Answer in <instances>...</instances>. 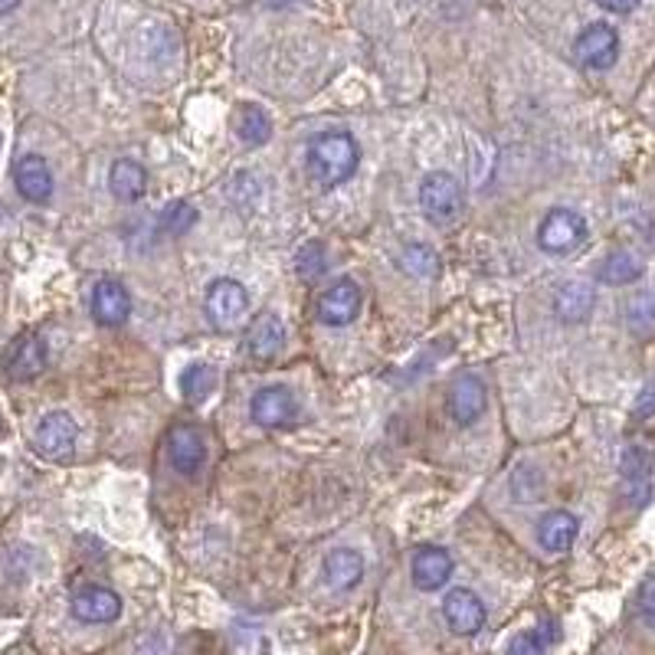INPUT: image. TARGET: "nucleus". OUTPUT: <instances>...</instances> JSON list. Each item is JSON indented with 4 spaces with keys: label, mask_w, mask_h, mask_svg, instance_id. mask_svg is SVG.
Masks as SVG:
<instances>
[{
    "label": "nucleus",
    "mask_w": 655,
    "mask_h": 655,
    "mask_svg": "<svg viewBox=\"0 0 655 655\" xmlns=\"http://www.w3.org/2000/svg\"><path fill=\"white\" fill-rule=\"evenodd\" d=\"M358 164H361V147L348 131H324L308 141L305 168L321 191H335L348 184L358 175Z\"/></svg>",
    "instance_id": "1"
},
{
    "label": "nucleus",
    "mask_w": 655,
    "mask_h": 655,
    "mask_svg": "<svg viewBox=\"0 0 655 655\" xmlns=\"http://www.w3.org/2000/svg\"><path fill=\"white\" fill-rule=\"evenodd\" d=\"M465 207L462 184L449 171H433L420 184V210L433 227H452Z\"/></svg>",
    "instance_id": "2"
},
{
    "label": "nucleus",
    "mask_w": 655,
    "mask_h": 655,
    "mask_svg": "<svg viewBox=\"0 0 655 655\" xmlns=\"http://www.w3.org/2000/svg\"><path fill=\"white\" fill-rule=\"evenodd\" d=\"M583 240H587V220L567 207L548 210L538 227V246L551 256H567V253L580 249Z\"/></svg>",
    "instance_id": "3"
},
{
    "label": "nucleus",
    "mask_w": 655,
    "mask_h": 655,
    "mask_svg": "<svg viewBox=\"0 0 655 655\" xmlns=\"http://www.w3.org/2000/svg\"><path fill=\"white\" fill-rule=\"evenodd\" d=\"M361 301H364L361 285L351 282V279H338L318 295L314 311H318V321L332 324V328H345L361 314Z\"/></svg>",
    "instance_id": "4"
},
{
    "label": "nucleus",
    "mask_w": 655,
    "mask_h": 655,
    "mask_svg": "<svg viewBox=\"0 0 655 655\" xmlns=\"http://www.w3.org/2000/svg\"><path fill=\"white\" fill-rule=\"evenodd\" d=\"M204 305H207V318L217 328H236L249 311V292L236 279H217L210 282Z\"/></svg>",
    "instance_id": "5"
},
{
    "label": "nucleus",
    "mask_w": 655,
    "mask_h": 655,
    "mask_svg": "<svg viewBox=\"0 0 655 655\" xmlns=\"http://www.w3.org/2000/svg\"><path fill=\"white\" fill-rule=\"evenodd\" d=\"M574 56L587 69H609L619 56V37L609 24H590L574 40Z\"/></svg>",
    "instance_id": "6"
},
{
    "label": "nucleus",
    "mask_w": 655,
    "mask_h": 655,
    "mask_svg": "<svg viewBox=\"0 0 655 655\" xmlns=\"http://www.w3.org/2000/svg\"><path fill=\"white\" fill-rule=\"evenodd\" d=\"M619 475H622V496H626V502L635 505V509H642L652 499V478H655L652 455L645 449H639V446H629L622 452Z\"/></svg>",
    "instance_id": "7"
},
{
    "label": "nucleus",
    "mask_w": 655,
    "mask_h": 655,
    "mask_svg": "<svg viewBox=\"0 0 655 655\" xmlns=\"http://www.w3.org/2000/svg\"><path fill=\"white\" fill-rule=\"evenodd\" d=\"M76 439H79V426L63 410L47 413L37 426V449L47 459H69L76 452Z\"/></svg>",
    "instance_id": "8"
},
{
    "label": "nucleus",
    "mask_w": 655,
    "mask_h": 655,
    "mask_svg": "<svg viewBox=\"0 0 655 655\" xmlns=\"http://www.w3.org/2000/svg\"><path fill=\"white\" fill-rule=\"evenodd\" d=\"M69 609L79 622L102 626V622H115L121 616V596L108 587H82L73 593Z\"/></svg>",
    "instance_id": "9"
},
{
    "label": "nucleus",
    "mask_w": 655,
    "mask_h": 655,
    "mask_svg": "<svg viewBox=\"0 0 655 655\" xmlns=\"http://www.w3.org/2000/svg\"><path fill=\"white\" fill-rule=\"evenodd\" d=\"M442 619L455 635H475L485 626V603L472 590L455 587L442 600Z\"/></svg>",
    "instance_id": "10"
},
{
    "label": "nucleus",
    "mask_w": 655,
    "mask_h": 655,
    "mask_svg": "<svg viewBox=\"0 0 655 655\" xmlns=\"http://www.w3.org/2000/svg\"><path fill=\"white\" fill-rule=\"evenodd\" d=\"M50 355H47V342L34 332L21 335L11 348H8V358H4V371L14 377V381H34L43 374Z\"/></svg>",
    "instance_id": "11"
},
{
    "label": "nucleus",
    "mask_w": 655,
    "mask_h": 655,
    "mask_svg": "<svg viewBox=\"0 0 655 655\" xmlns=\"http://www.w3.org/2000/svg\"><path fill=\"white\" fill-rule=\"evenodd\" d=\"M249 413H253V420H256L262 429H282V426H288V423L295 420L298 407H295L292 390H285V387L275 384V387L256 390V397H253V403H249Z\"/></svg>",
    "instance_id": "12"
},
{
    "label": "nucleus",
    "mask_w": 655,
    "mask_h": 655,
    "mask_svg": "<svg viewBox=\"0 0 655 655\" xmlns=\"http://www.w3.org/2000/svg\"><path fill=\"white\" fill-rule=\"evenodd\" d=\"M131 314V295L118 279H99L92 288V318L102 328H118Z\"/></svg>",
    "instance_id": "13"
},
{
    "label": "nucleus",
    "mask_w": 655,
    "mask_h": 655,
    "mask_svg": "<svg viewBox=\"0 0 655 655\" xmlns=\"http://www.w3.org/2000/svg\"><path fill=\"white\" fill-rule=\"evenodd\" d=\"M446 403H449V416L459 426H472L485 413V403H488L485 384L478 377H472V374H462L459 381H452Z\"/></svg>",
    "instance_id": "14"
},
{
    "label": "nucleus",
    "mask_w": 655,
    "mask_h": 655,
    "mask_svg": "<svg viewBox=\"0 0 655 655\" xmlns=\"http://www.w3.org/2000/svg\"><path fill=\"white\" fill-rule=\"evenodd\" d=\"M14 184H17V191H21L24 201L47 204L53 197V171H50V164L40 154L21 157L17 168H14Z\"/></svg>",
    "instance_id": "15"
},
{
    "label": "nucleus",
    "mask_w": 655,
    "mask_h": 655,
    "mask_svg": "<svg viewBox=\"0 0 655 655\" xmlns=\"http://www.w3.org/2000/svg\"><path fill=\"white\" fill-rule=\"evenodd\" d=\"M410 574H413V583L416 590H439L449 583L452 577V557L449 551L436 548V544H426L413 554V564H410Z\"/></svg>",
    "instance_id": "16"
},
{
    "label": "nucleus",
    "mask_w": 655,
    "mask_h": 655,
    "mask_svg": "<svg viewBox=\"0 0 655 655\" xmlns=\"http://www.w3.org/2000/svg\"><path fill=\"white\" fill-rule=\"evenodd\" d=\"M168 449H171V465L181 475H197L204 459H207L204 436L194 426H175L171 436H168Z\"/></svg>",
    "instance_id": "17"
},
{
    "label": "nucleus",
    "mask_w": 655,
    "mask_h": 655,
    "mask_svg": "<svg viewBox=\"0 0 655 655\" xmlns=\"http://www.w3.org/2000/svg\"><path fill=\"white\" fill-rule=\"evenodd\" d=\"M593 305H596V295H593V285L590 282H564L554 295V314L567 324H580L593 314Z\"/></svg>",
    "instance_id": "18"
},
{
    "label": "nucleus",
    "mask_w": 655,
    "mask_h": 655,
    "mask_svg": "<svg viewBox=\"0 0 655 655\" xmlns=\"http://www.w3.org/2000/svg\"><path fill=\"white\" fill-rule=\"evenodd\" d=\"M246 348H249L253 358H262V361L275 358V355L285 348V324H282V318L272 314V311H262V314L249 324Z\"/></svg>",
    "instance_id": "19"
},
{
    "label": "nucleus",
    "mask_w": 655,
    "mask_h": 655,
    "mask_svg": "<svg viewBox=\"0 0 655 655\" xmlns=\"http://www.w3.org/2000/svg\"><path fill=\"white\" fill-rule=\"evenodd\" d=\"M321 574H324V583L332 590H355L364 577V557L351 548H338L324 557L321 564Z\"/></svg>",
    "instance_id": "20"
},
{
    "label": "nucleus",
    "mask_w": 655,
    "mask_h": 655,
    "mask_svg": "<svg viewBox=\"0 0 655 655\" xmlns=\"http://www.w3.org/2000/svg\"><path fill=\"white\" fill-rule=\"evenodd\" d=\"M108 191L115 194V201L134 204L147 191V171L141 168L138 160H131V157H118L112 164V171H108Z\"/></svg>",
    "instance_id": "21"
},
{
    "label": "nucleus",
    "mask_w": 655,
    "mask_h": 655,
    "mask_svg": "<svg viewBox=\"0 0 655 655\" xmlns=\"http://www.w3.org/2000/svg\"><path fill=\"white\" fill-rule=\"evenodd\" d=\"M577 531H580V525H577V518L570 512H548L541 518V525H538V541H541L544 551L561 554V551L574 548Z\"/></svg>",
    "instance_id": "22"
},
{
    "label": "nucleus",
    "mask_w": 655,
    "mask_h": 655,
    "mask_svg": "<svg viewBox=\"0 0 655 655\" xmlns=\"http://www.w3.org/2000/svg\"><path fill=\"white\" fill-rule=\"evenodd\" d=\"M626 328L639 342L655 338V295L652 292H639L626 301Z\"/></svg>",
    "instance_id": "23"
},
{
    "label": "nucleus",
    "mask_w": 655,
    "mask_h": 655,
    "mask_svg": "<svg viewBox=\"0 0 655 655\" xmlns=\"http://www.w3.org/2000/svg\"><path fill=\"white\" fill-rule=\"evenodd\" d=\"M642 275V259L629 249H613L600 262V282L603 285H629Z\"/></svg>",
    "instance_id": "24"
},
{
    "label": "nucleus",
    "mask_w": 655,
    "mask_h": 655,
    "mask_svg": "<svg viewBox=\"0 0 655 655\" xmlns=\"http://www.w3.org/2000/svg\"><path fill=\"white\" fill-rule=\"evenodd\" d=\"M233 128H236V138L243 144H249V147H259V144H266L272 138V121H269V115L259 105H243L236 112Z\"/></svg>",
    "instance_id": "25"
},
{
    "label": "nucleus",
    "mask_w": 655,
    "mask_h": 655,
    "mask_svg": "<svg viewBox=\"0 0 655 655\" xmlns=\"http://www.w3.org/2000/svg\"><path fill=\"white\" fill-rule=\"evenodd\" d=\"M397 269H403L413 279H436L439 275V256L426 243H407L397 253Z\"/></svg>",
    "instance_id": "26"
},
{
    "label": "nucleus",
    "mask_w": 655,
    "mask_h": 655,
    "mask_svg": "<svg viewBox=\"0 0 655 655\" xmlns=\"http://www.w3.org/2000/svg\"><path fill=\"white\" fill-rule=\"evenodd\" d=\"M217 390V371L210 364H191L184 374H181V394L188 400H207L210 394Z\"/></svg>",
    "instance_id": "27"
},
{
    "label": "nucleus",
    "mask_w": 655,
    "mask_h": 655,
    "mask_svg": "<svg viewBox=\"0 0 655 655\" xmlns=\"http://www.w3.org/2000/svg\"><path fill=\"white\" fill-rule=\"evenodd\" d=\"M194 223H197V210H194L191 204H184V201L168 204V207H164V214H160V227H164V233H175V236L188 233Z\"/></svg>",
    "instance_id": "28"
},
{
    "label": "nucleus",
    "mask_w": 655,
    "mask_h": 655,
    "mask_svg": "<svg viewBox=\"0 0 655 655\" xmlns=\"http://www.w3.org/2000/svg\"><path fill=\"white\" fill-rule=\"evenodd\" d=\"M328 266V256H324V246L321 243H305V249H298L295 256V269L305 282H314Z\"/></svg>",
    "instance_id": "29"
},
{
    "label": "nucleus",
    "mask_w": 655,
    "mask_h": 655,
    "mask_svg": "<svg viewBox=\"0 0 655 655\" xmlns=\"http://www.w3.org/2000/svg\"><path fill=\"white\" fill-rule=\"evenodd\" d=\"M544 635L541 632H535V629H528V632H518L515 639H512V645H509V652L505 655H544Z\"/></svg>",
    "instance_id": "30"
},
{
    "label": "nucleus",
    "mask_w": 655,
    "mask_h": 655,
    "mask_svg": "<svg viewBox=\"0 0 655 655\" xmlns=\"http://www.w3.org/2000/svg\"><path fill=\"white\" fill-rule=\"evenodd\" d=\"M635 603H639V616L655 629V577H645V580H642Z\"/></svg>",
    "instance_id": "31"
},
{
    "label": "nucleus",
    "mask_w": 655,
    "mask_h": 655,
    "mask_svg": "<svg viewBox=\"0 0 655 655\" xmlns=\"http://www.w3.org/2000/svg\"><path fill=\"white\" fill-rule=\"evenodd\" d=\"M652 413H655V384H648V387L639 394V403H635L632 416H635V420H645V416H652Z\"/></svg>",
    "instance_id": "32"
},
{
    "label": "nucleus",
    "mask_w": 655,
    "mask_h": 655,
    "mask_svg": "<svg viewBox=\"0 0 655 655\" xmlns=\"http://www.w3.org/2000/svg\"><path fill=\"white\" fill-rule=\"evenodd\" d=\"M596 4L603 11H609V14H629V11L639 8V0H596Z\"/></svg>",
    "instance_id": "33"
},
{
    "label": "nucleus",
    "mask_w": 655,
    "mask_h": 655,
    "mask_svg": "<svg viewBox=\"0 0 655 655\" xmlns=\"http://www.w3.org/2000/svg\"><path fill=\"white\" fill-rule=\"evenodd\" d=\"M21 8V0H0V14H14Z\"/></svg>",
    "instance_id": "34"
},
{
    "label": "nucleus",
    "mask_w": 655,
    "mask_h": 655,
    "mask_svg": "<svg viewBox=\"0 0 655 655\" xmlns=\"http://www.w3.org/2000/svg\"><path fill=\"white\" fill-rule=\"evenodd\" d=\"M269 8H288V4H295V0H266Z\"/></svg>",
    "instance_id": "35"
},
{
    "label": "nucleus",
    "mask_w": 655,
    "mask_h": 655,
    "mask_svg": "<svg viewBox=\"0 0 655 655\" xmlns=\"http://www.w3.org/2000/svg\"><path fill=\"white\" fill-rule=\"evenodd\" d=\"M0 433H4V420H0Z\"/></svg>",
    "instance_id": "36"
}]
</instances>
